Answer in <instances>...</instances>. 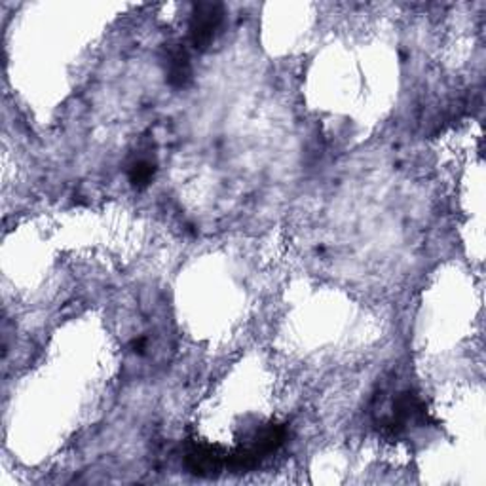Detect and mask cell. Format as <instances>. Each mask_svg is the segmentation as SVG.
I'll return each mask as SVG.
<instances>
[{
  "label": "cell",
  "instance_id": "cell-2",
  "mask_svg": "<svg viewBox=\"0 0 486 486\" xmlns=\"http://www.w3.org/2000/svg\"><path fill=\"white\" fill-rule=\"evenodd\" d=\"M221 23H223V8L219 4H213V3L196 4L192 20H191L192 44L200 50L208 48L215 40V35H217Z\"/></svg>",
  "mask_w": 486,
  "mask_h": 486
},
{
  "label": "cell",
  "instance_id": "cell-5",
  "mask_svg": "<svg viewBox=\"0 0 486 486\" xmlns=\"http://www.w3.org/2000/svg\"><path fill=\"white\" fill-rule=\"evenodd\" d=\"M154 177V164L151 160H137L135 164L129 168V179L135 186H146Z\"/></svg>",
  "mask_w": 486,
  "mask_h": 486
},
{
  "label": "cell",
  "instance_id": "cell-4",
  "mask_svg": "<svg viewBox=\"0 0 486 486\" xmlns=\"http://www.w3.org/2000/svg\"><path fill=\"white\" fill-rule=\"evenodd\" d=\"M191 78V61H188V56L184 50H175L169 56V65H168V80L169 84L175 88H181L188 82Z\"/></svg>",
  "mask_w": 486,
  "mask_h": 486
},
{
  "label": "cell",
  "instance_id": "cell-1",
  "mask_svg": "<svg viewBox=\"0 0 486 486\" xmlns=\"http://www.w3.org/2000/svg\"><path fill=\"white\" fill-rule=\"evenodd\" d=\"M426 407L411 391H399L376 409V424L388 435H401L409 427L426 424Z\"/></svg>",
  "mask_w": 486,
  "mask_h": 486
},
{
  "label": "cell",
  "instance_id": "cell-3",
  "mask_svg": "<svg viewBox=\"0 0 486 486\" xmlns=\"http://www.w3.org/2000/svg\"><path fill=\"white\" fill-rule=\"evenodd\" d=\"M186 466L196 475H213L226 466V454L209 444H194L186 452Z\"/></svg>",
  "mask_w": 486,
  "mask_h": 486
}]
</instances>
